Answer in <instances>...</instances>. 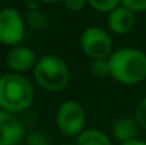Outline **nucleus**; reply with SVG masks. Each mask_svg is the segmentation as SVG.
I'll list each match as a JSON object with an SVG mask.
<instances>
[{
  "label": "nucleus",
  "mask_w": 146,
  "mask_h": 145,
  "mask_svg": "<svg viewBox=\"0 0 146 145\" xmlns=\"http://www.w3.org/2000/svg\"><path fill=\"white\" fill-rule=\"evenodd\" d=\"M40 1H43V3H55L58 0H40Z\"/></svg>",
  "instance_id": "nucleus-18"
},
{
  "label": "nucleus",
  "mask_w": 146,
  "mask_h": 145,
  "mask_svg": "<svg viewBox=\"0 0 146 145\" xmlns=\"http://www.w3.org/2000/svg\"><path fill=\"white\" fill-rule=\"evenodd\" d=\"M38 55L33 48L27 46H14L10 48V51L6 55V65L9 68V73L14 74H26L29 71H33L37 64Z\"/></svg>",
  "instance_id": "nucleus-7"
},
{
  "label": "nucleus",
  "mask_w": 146,
  "mask_h": 145,
  "mask_svg": "<svg viewBox=\"0 0 146 145\" xmlns=\"http://www.w3.org/2000/svg\"><path fill=\"white\" fill-rule=\"evenodd\" d=\"M81 50L87 57L94 60H108L113 53L112 39L106 30L98 26L87 27L80 37Z\"/></svg>",
  "instance_id": "nucleus-5"
},
{
  "label": "nucleus",
  "mask_w": 146,
  "mask_h": 145,
  "mask_svg": "<svg viewBox=\"0 0 146 145\" xmlns=\"http://www.w3.org/2000/svg\"><path fill=\"white\" fill-rule=\"evenodd\" d=\"M74 145H112V141L104 131L98 128H88L75 137Z\"/></svg>",
  "instance_id": "nucleus-11"
},
{
  "label": "nucleus",
  "mask_w": 146,
  "mask_h": 145,
  "mask_svg": "<svg viewBox=\"0 0 146 145\" xmlns=\"http://www.w3.org/2000/svg\"><path fill=\"white\" fill-rule=\"evenodd\" d=\"M36 98L33 83L23 74L0 76V110L19 114L27 111Z\"/></svg>",
  "instance_id": "nucleus-2"
},
{
  "label": "nucleus",
  "mask_w": 146,
  "mask_h": 145,
  "mask_svg": "<svg viewBox=\"0 0 146 145\" xmlns=\"http://www.w3.org/2000/svg\"><path fill=\"white\" fill-rule=\"evenodd\" d=\"M87 0H64V6L70 11H80L85 7Z\"/></svg>",
  "instance_id": "nucleus-16"
},
{
  "label": "nucleus",
  "mask_w": 146,
  "mask_h": 145,
  "mask_svg": "<svg viewBox=\"0 0 146 145\" xmlns=\"http://www.w3.org/2000/svg\"><path fill=\"white\" fill-rule=\"evenodd\" d=\"M26 34V26L21 14L11 7L0 10V43L7 47L19 46Z\"/></svg>",
  "instance_id": "nucleus-6"
},
{
  "label": "nucleus",
  "mask_w": 146,
  "mask_h": 145,
  "mask_svg": "<svg viewBox=\"0 0 146 145\" xmlns=\"http://www.w3.org/2000/svg\"><path fill=\"white\" fill-rule=\"evenodd\" d=\"M33 76L37 86L47 93H60L65 90L71 80L68 64L55 54L38 57Z\"/></svg>",
  "instance_id": "nucleus-3"
},
{
  "label": "nucleus",
  "mask_w": 146,
  "mask_h": 145,
  "mask_svg": "<svg viewBox=\"0 0 146 145\" xmlns=\"http://www.w3.org/2000/svg\"><path fill=\"white\" fill-rule=\"evenodd\" d=\"M135 120H136L138 125H139L143 131H146V96L141 100V102H139L138 107H136Z\"/></svg>",
  "instance_id": "nucleus-13"
},
{
  "label": "nucleus",
  "mask_w": 146,
  "mask_h": 145,
  "mask_svg": "<svg viewBox=\"0 0 146 145\" xmlns=\"http://www.w3.org/2000/svg\"><path fill=\"white\" fill-rule=\"evenodd\" d=\"M119 145H146V141H143V140H139V138H133V140H131V141L121 142Z\"/></svg>",
  "instance_id": "nucleus-17"
},
{
  "label": "nucleus",
  "mask_w": 146,
  "mask_h": 145,
  "mask_svg": "<svg viewBox=\"0 0 146 145\" xmlns=\"http://www.w3.org/2000/svg\"><path fill=\"white\" fill-rule=\"evenodd\" d=\"M91 71L98 76V77H104V76H109V68H108V60H94L91 63Z\"/></svg>",
  "instance_id": "nucleus-14"
},
{
  "label": "nucleus",
  "mask_w": 146,
  "mask_h": 145,
  "mask_svg": "<svg viewBox=\"0 0 146 145\" xmlns=\"http://www.w3.org/2000/svg\"><path fill=\"white\" fill-rule=\"evenodd\" d=\"M138 128H139V125H138L135 117L133 118L132 117H119L112 125V135L119 144L126 142V141L136 138Z\"/></svg>",
  "instance_id": "nucleus-10"
},
{
  "label": "nucleus",
  "mask_w": 146,
  "mask_h": 145,
  "mask_svg": "<svg viewBox=\"0 0 146 145\" xmlns=\"http://www.w3.org/2000/svg\"><path fill=\"white\" fill-rule=\"evenodd\" d=\"M87 4L99 13H111L113 9L121 6V0H87Z\"/></svg>",
  "instance_id": "nucleus-12"
},
{
  "label": "nucleus",
  "mask_w": 146,
  "mask_h": 145,
  "mask_svg": "<svg viewBox=\"0 0 146 145\" xmlns=\"http://www.w3.org/2000/svg\"><path fill=\"white\" fill-rule=\"evenodd\" d=\"M55 127L64 137H78L85 130L87 114L84 107L75 100H67L55 111Z\"/></svg>",
  "instance_id": "nucleus-4"
},
{
  "label": "nucleus",
  "mask_w": 146,
  "mask_h": 145,
  "mask_svg": "<svg viewBox=\"0 0 146 145\" xmlns=\"http://www.w3.org/2000/svg\"><path fill=\"white\" fill-rule=\"evenodd\" d=\"M24 138V125L16 114L0 110V145H19Z\"/></svg>",
  "instance_id": "nucleus-8"
},
{
  "label": "nucleus",
  "mask_w": 146,
  "mask_h": 145,
  "mask_svg": "<svg viewBox=\"0 0 146 145\" xmlns=\"http://www.w3.org/2000/svg\"><path fill=\"white\" fill-rule=\"evenodd\" d=\"M121 4L128 7L133 13L146 11V0H121Z\"/></svg>",
  "instance_id": "nucleus-15"
},
{
  "label": "nucleus",
  "mask_w": 146,
  "mask_h": 145,
  "mask_svg": "<svg viewBox=\"0 0 146 145\" xmlns=\"http://www.w3.org/2000/svg\"><path fill=\"white\" fill-rule=\"evenodd\" d=\"M109 77L119 84L136 86L146 80V53L133 47L115 50L108 58Z\"/></svg>",
  "instance_id": "nucleus-1"
},
{
  "label": "nucleus",
  "mask_w": 146,
  "mask_h": 145,
  "mask_svg": "<svg viewBox=\"0 0 146 145\" xmlns=\"http://www.w3.org/2000/svg\"><path fill=\"white\" fill-rule=\"evenodd\" d=\"M108 27L111 33L123 36L128 34L135 26V13L125 6H118L111 13H108Z\"/></svg>",
  "instance_id": "nucleus-9"
}]
</instances>
